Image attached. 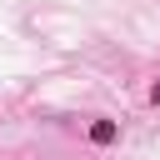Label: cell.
Instances as JSON below:
<instances>
[{
    "label": "cell",
    "instance_id": "cell-2",
    "mask_svg": "<svg viewBox=\"0 0 160 160\" xmlns=\"http://www.w3.org/2000/svg\"><path fill=\"white\" fill-rule=\"evenodd\" d=\"M150 100H155V105H160V80H155V85H150Z\"/></svg>",
    "mask_w": 160,
    "mask_h": 160
},
{
    "label": "cell",
    "instance_id": "cell-1",
    "mask_svg": "<svg viewBox=\"0 0 160 160\" xmlns=\"http://www.w3.org/2000/svg\"><path fill=\"white\" fill-rule=\"evenodd\" d=\"M115 135H120L115 120H95V125H90V140H95V145H115Z\"/></svg>",
    "mask_w": 160,
    "mask_h": 160
}]
</instances>
